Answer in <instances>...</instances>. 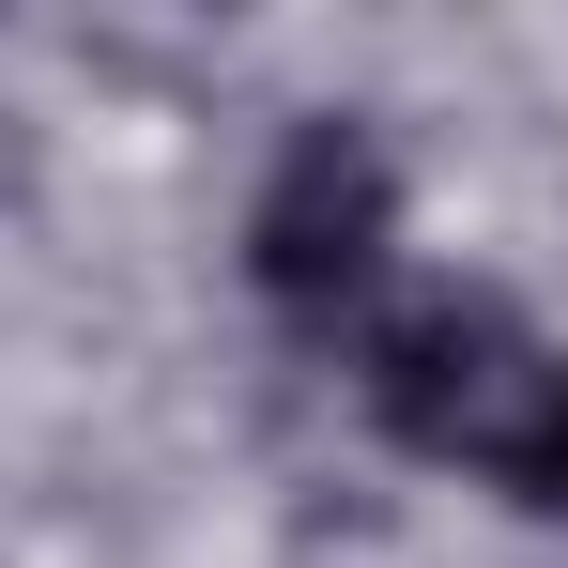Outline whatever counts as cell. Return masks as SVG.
Masks as SVG:
<instances>
[{"label": "cell", "instance_id": "obj_1", "mask_svg": "<svg viewBox=\"0 0 568 568\" xmlns=\"http://www.w3.org/2000/svg\"><path fill=\"white\" fill-rule=\"evenodd\" d=\"M354 384H369V415L415 446V462H491V430H507V399L538 384V338L507 323V292H399L369 323V354H354Z\"/></svg>", "mask_w": 568, "mask_h": 568}, {"label": "cell", "instance_id": "obj_2", "mask_svg": "<svg viewBox=\"0 0 568 568\" xmlns=\"http://www.w3.org/2000/svg\"><path fill=\"white\" fill-rule=\"evenodd\" d=\"M384 231H399L384 154L354 123H292V154L262 170V215H246V277L277 292L292 323H338V307L384 277Z\"/></svg>", "mask_w": 568, "mask_h": 568}, {"label": "cell", "instance_id": "obj_3", "mask_svg": "<svg viewBox=\"0 0 568 568\" xmlns=\"http://www.w3.org/2000/svg\"><path fill=\"white\" fill-rule=\"evenodd\" d=\"M491 476H507L523 507H568V354H538V384L507 399V430H491Z\"/></svg>", "mask_w": 568, "mask_h": 568}]
</instances>
